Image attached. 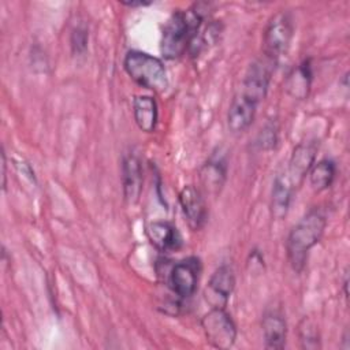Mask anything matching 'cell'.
Returning <instances> with one entry per match:
<instances>
[{"label": "cell", "mask_w": 350, "mask_h": 350, "mask_svg": "<svg viewBox=\"0 0 350 350\" xmlns=\"http://www.w3.org/2000/svg\"><path fill=\"white\" fill-rule=\"evenodd\" d=\"M272 74V63L267 59L256 60L245 72L243 81L234 94L228 113L227 126L231 133L246 131L254 120L258 104L265 98Z\"/></svg>", "instance_id": "6da1fadb"}, {"label": "cell", "mask_w": 350, "mask_h": 350, "mask_svg": "<svg viewBox=\"0 0 350 350\" xmlns=\"http://www.w3.org/2000/svg\"><path fill=\"white\" fill-rule=\"evenodd\" d=\"M146 237L159 252H175L182 246V235L170 221L150 223L146 227Z\"/></svg>", "instance_id": "7c38bea8"}, {"label": "cell", "mask_w": 350, "mask_h": 350, "mask_svg": "<svg viewBox=\"0 0 350 350\" xmlns=\"http://www.w3.org/2000/svg\"><path fill=\"white\" fill-rule=\"evenodd\" d=\"M88 30L83 26H78L71 33V48L75 55H82L88 48Z\"/></svg>", "instance_id": "ffe728a7"}, {"label": "cell", "mask_w": 350, "mask_h": 350, "mask_svg": "<svg viewBox=\"0 0 350 350\" xmlns=\"http://www.w3.org/2000/svg\"><path fill=\"white\" fill-rule=\"evenodd\" d=\"M226 176H227V160H226V156L221 154L220 152L213 153L200 171L202 186L208 193H212V194H217L221 190L226 182Z\"/></svg>", "instance_id": "4fadbf2b"}, {"label": "cell", "mask_w": 350, "mask_h": 350, "mask_svg": "<svg viewBox=\"0 0 350 350\" xmlns=\"http://www.w3.org/2000/svg\"><path fill=\"white\" fill-rule=\"evenodd\" d=\"M1 160H3V164H1V167H3V190H5V153L3 152L1 153Z\"/></svg>", "instance_id": "7402d4cb"}, {"label": "cell", "mask_w": 350, "mask_h": 350, "mask_svg": "<svg viewBox=\"0 0 350 350\" xmlns=\"http://www.w3.org/2000/svg\"><path fill=\"white\" fill-rule=\"evenodd\" d=\"M201 269V260L198 257H186L171 267L167 276V286L180 301L187 299L197 290Z\"/></svg>", "instance_id": "ba28073f"}, {"label": "cell", "mask_w": 350, "mask_h": 350, "mask_svg": "<svg viewBox=\"0 0 350 350\" xmlns=\"http://www.w3.org/2000/svg\"><path fill=\"white\" fill-rule=\"evenodd\" d=\"M142 167L139 159L134 153H129L122 161V186L123 197L127 204L134 205L139 201L142 193Z\"/></svg>", "instance_id": "8fae6325"}, {"label": "cell", "mask_w": 350, "mask_h": 350, "mask_svg": "<svg viewBox=\"0 0 350 350\" xmlns=\"http://www.w3.org/2000/svg\"><path fill=\"white\" fill-rule=\"evenodd\" d=\"M133 115L139 130L152 133L159 119L156 100L150 96H135L133 100Z\"/></svg>", "instance_id": "2e32d148"}, {"label": "cell", "mask_w": 350, "mask_h": 350, "mask_svg": "<svg viewBox=\"0 0 350 350\" xmlns=\"http://www.w3.org/2000/svg\"><path fill=\"white\" fill-rule=\"evenodd\" d=\"M335 175L336 164L329 159H323L309 170V183L314 191H323L332 185Z\"/></svg>", "instance_id": "e0dca14e"}, {"label": "cell", "mask_w": 350, "mask_h": 350, "mask_svg": "<svg viewBox=\"0 0 350 350\" xmlns=\"http://www.w3.org/2000/svg\"><path fill=\"white\" fill-rule=\"evenodd\" d=\"M265 347L280 350L284 347L287 336V324L283 314L278 310H269L262 316L261 321Z\"/></svg>", "instance_id": "5bb4252c"}, {"label": "cell", "mask_w": 350, "mask_h": 350, "mask_svg": "<svg viewBox=\"0 0 350 350\" xmlns=\"http://www.w3.org/2000/svg\"><path fill=\"white\" fill-rule=\"evenodd\" d=\"M312 66L310 60H304L295 66L284 81V90L288 96L297 100H305L309 96L312 85Z\"/></svg>", "instance_id": "9a60e30c"}, {"label": "cell", "mask_w": 350, "mask_h": 350, "mask_svg": "<svg viewBox=\"0 0 350 350\" xmlns=\"http://www.w3.org/2000/svg\"><path fill=\"white\" fill-rule=\"evenodd\" d=\"M201 328L206 342L220 350L234 346L237 339V325L226 308H211L201 319Z\"/></svg>", "instance_id": "52a82bcc"}, {"label": "cell", "mask_w": 350, "mask_h": 350, "mask_svg": "<svg viewBox=\"0 0 350 350\" xmlns=\"http://www.w3.org/2000/svg\"><path fill=\"white\" fill-rule=\"evenodd\" d=\"M298 338L301 347L304 349H319L320 335L316 323L310 317H304L298 324Z\"/></svg>", "instance_id": "ac0fdd59"}, {"label": "cell", "mask_w": 350, "mask_h": 350, "mask_svg": "<svg viewBox=\"0 0 350 350\" xmlns=\"http://www.w3.org/2000/svg\"><path fill=\"white\" fill-rule=\"evenodd\" d=\"M129 77L141 88L161 93L168 88L167 70L161 59L142 51H130L123 59Z\"/></svg>", "instance_id": "5b68a950"}, {"label": "cell", "mask_w": 350, "mask_h": 350, "mask_svg": "<svg viewBox=\"0 0 350 350\" xmlns=\"http://www.w3.org/2000/svg\"><path fill=\"white\" fill-rule=\"evenodd\" d=\"M317 153L316 141L299 142L288 161L275 176L271 191V211L276 215H284L288 212L294 191L302 185L309 170L314 164Z\"/></svg>", "instance_id": "7a4b0ae2"}, {"label": "cell", "mask_w": 350, "mask_h": 350, "mask_svg": "<svg viewBox=\"0 0 350 350\" xmlns=\"http://www.w3.org/2000/svg\"><path fill=\"white\" fill-rule=\"evenodd\" d=\"M327 226L325 215L321 209H310L290 231L286 241V252L290 265L295 272L305 267L308 253L319 243Z\"/></svg>", "instance_id": "277c9868"}, {"label": "cell", "mask_w": 350, "mask_h": 350, "mask_svg": "<svg viewBox=\"0 0 350 350\" xmlns=\"http://www.w3.org/2000/svg\"><path fill=\"white\" fill-rule=\"evenodd\" d=\"M123 5L127 7H144V5H149L150 3H145V1H122Z\"/></svg>", "instance_id": "44dd1931"}, {"label": "cell", "mask_w": 350, "mask_h": 350, "mask_svg": "<svg viewBox=\"0 0 350 350\" xmlns=\"http://www.w3.org/2000/svg\"><path fill=\"white\" fill-rule=\"evenodd\" d=\"M293 31L294 23L288 11H278L269 18L262 33V53L268 62L275 63L286 53L293 38Z\"/></svg>", "instance_id": "8992f818"}, {"label": "cell", "mask_w": 350, "mask_h": 350, "mask_svg": "<svg viewBox=\"0 0 350 350\" xmlns=\"http://www.w3.org/2000/svg\"><path fill=\"white\" fill-rule=\"evenodd\" d=\"M179 204L189 227L193 231L201 230L206 221V205L201 191L193 185L185 186L179 193Z\"/></svg>", "instance_id": "30bf717a"}, {"label": "cell", "mask_w": 350, "mask_h": 350, "mask_svg": "<svg viewBox=\"0 0 350 350\" xmlns=\"http://www.w3.org/2000/svg\"><path fill=\"white\" fill-rule=\"evenodd\" d=\"M235 287L234 269L224 264L215 269L205 290L204 298L211 308H226Z\"/></svg>", "instance_id": "9c48e42d"}, {"label": "cell", "mask_w": 350, "mask_h": 350, "mask_svg": "<svg viewBox=\"0 0 350 350\" xmlns=\"http://www.w3.org/2000/svg\"><path fill=\"white\" fill-rule=\"evenodd\" d=\"M206 10V3H196L187 11L178 10L168 18L160 40V52L164 59L174 60L189 51L208 14Z\"/></svg>", "instance_id": "3957f363"}, {"label": "cell", "mask_w": 350, "mask_h": 350, "mask_svg": "<svg viewBox=\"0 0 350 350\" xmlns=\"http://www.w3.org/2000/svg\"><path fill=\"white\" fill-rule=\"evenodd\" d=\"M278 141V129L273 123H267L258 134V145L261 149H272Z\"/></svg>", "instance_id": "d6986e66"}]
</instances>
